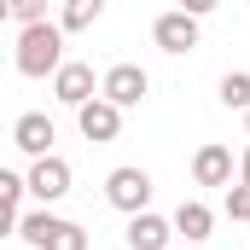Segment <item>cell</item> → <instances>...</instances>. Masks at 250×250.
Returning <instances> with one entry per match:
<instances>
[{"label": "cell", "mask_w": 250, "mask_h": 250, "mask_svg": "<svg viewBox=\"0 0 250 250\" xmlns=\"http://www.w3.org/2000/svg\"><path fill=\"white\" fill-rule=\"evenodd\" d=\"M64 29L47 18L35 29H18V76H59L64 70Z\"/></svg>", "instance_id": "1"}, {"label": "cell", "mask_w": 250, "mask_h": 250, "mask_svg": "<svg viewBox=\"0 0 250 250\" xmlns=\"http://www.w3.org/2000/svg\"><path fill=\"white\" fill-rule=\"evenodd\" d=\"M18 239L35 245V250H87V233H82L76 221L53 215V209H29L23 227H18Z\"/></svg>", "instance_id": "2"}, {"label": "cell", "mask_w": 250, "mask_h": 250, "mask_svg": "<svg viewBox=\"0 0 250 250\" xmlns=\"http://www.w3.org/2000/svg\"><path fill=\"white\" fill-rule=\"evenodd\" d=\"M151 192H157V187H151V175H146L140 163H123V169H111V175H105V204H111V209H123L128 221L151 209Z\"/></svg>", "instance_id": "3"}, {"label": "cell", "mask_w": 250, "mask_h": 250, "mask_svg": "<svg viewBox=\"0 0 250 250\" xmlns=\"http://www.w3.org/2000/svg\"><path fill=\"white\" fill-rule=\"evenodd\" d=\"M99 87H105V76H93V64H82V59H70L59 76H53V99L70 105V111L93 105V99H99Z\"/></svg>", "instance_id": "4"}, {"label": "cell", "mask_w": 250, "mask_h": 250, "mask_svg": "<svg viewBox=\"0 0 250 250\" xmlns=\"http://www.w3.org/2000/svg\"><path fill=\"white\" fill-rule=\"evenodd\" d=\"M23 181H29V198H35V204L47 209V204H59L64 192H70V181H76V169H70V163H64L59 151H53V157L29 163V175H23Z\"/></svg>", "instance_id": "5"}, {"label": "cell", "mask_w": 250, "mask_h": 250, "mask_svg": "<svg viewBox=\"0 0 250 250\" xmlns=\"http://www.w3.org/2000/svg\"><path fill=\"white\" fill-rule=\"evenodd\" d=\"M53 140H59V128L47 111H23L18 123H12V146L29 157V163H41V157H53Z\"/></svg>", "instance_id": "6"}, {"label": "cell", "mask_w": 250, "mask_h": 250, "mask_svg": "<svg viewBox=\"0 0 250 250\" xmlns=\"http://www.w3.org/2000/svg\"><path fill=\"white\" fill-rule=\"evenodd\" d=\"M151 41H157L169 59H181V53H192V47H198V18H192V12H181V6H175V12H157Z\"/></svg>", "instance_id": "7"}, {"label": "cell", "mask_w": 250, "mask_h": 250, "mask_svg": "<svg viewBox=\"0 0 250 250\" xmlns=\"http://www.w3.org/2000/svg\"><path fill=\"white\" fill-rule=\"evenodd\" d=\"M146 93H151V76H146L140 64H111V70H105V87H99V99H111L117 111L140 105Z\"/></svg>", "instance_id": "8"}, {"label": "cell", "mask_w": 250, "mask_h": 250, "mask_svg": "<svg viewBox=\"0 0 250 250\" xmlns=\"http://www.w3.org/2000/svg\"><path fill=\"white\" fill-rule=\"evenodd\" d=\"M76 128H82V140L111 146V140L123 134V111H117L111 99H93V105H82V111H76Z\"/></svg>", "instance_id": "9"}, {"label": "cell", "mask_w": 250, "mask_h": 250, "mask_svg": "<svg viewBox=\"0 0 250 250\" xmlns=\"http://www.w3.org/2000/svg\"><path fill=\"white\" fill-rule=\"evenodd\" d=\"M192 181H198V187H239V181H233V151L215 146V140L198 146V151H192Z\"/></svg>", "instance_id": "10"}, {"label": "cell", "mask_w": 250, "mask_h": 250, "mask_svg": "<svg viewBox=\"0 0 250 250\" xmlns=\"http://www.w3.org/2000/svg\"><path fill=\"white\" fill-rule=\"evenodd\" d=\"M128 250H169V239H175V221H163L157 209H146V215H134L128 221Z\"/></svg>", "instance_id": "11"}, {"label": "cell", "mask_w": 250, "mask_h": 250, "mask_svg": "<svg viewBox=\"0 0 250 250\" xmlns=\"http://www.w3.org/2000/svg\"><path fill=\"white\" fill-rule=\"evenodd\" d=\"M169 221H175V233H187V239H192V250L215 233V209H209V204H198V198H187V204H181Z\"/></svg>", "instance_id": "12"}, {"label": "cell", "mask_w": 250, "mask_h": 250, "mask_svg": "<svg viewBox=\"0 0 250 250\" xmlns=\"http://www.w3.org/2000/svg\"><path fill=\"white\" fill-rule=\"evenodd\" d=\"M23 192H29V181L18 175V169H0V204H6V233H18L23 227Z\"/></svg>", "instance_id": "13"}, {"label": "cell", "mask_w": 250, "mask_h": 250, "mask_svg": "<svg viewBox=\"0 0 250 250\" xmlns=\"http://www.w3.org/2000/svg\"><path fill=\"white\" fill-rule=\"evenodd\" d=\"M215 99H221L227 111H245L250 117V70H227L221 87H215Z\"/></svg>", "instance_id": "14"}, {"label": "cell", "mask_w": 250, "mask_h": 250, "mask_svg": "<svg viewBox=\"0 0 250 250\" xmlns=\"http://www.w3.org/2000/svg\"><path fill=\"white\" fill-rule=\"evenodd\" d=\"M99 12H105L99 0H70V6L59 12V29H64V35H76V29H93V23H99Z\"/></svg>", "instance_id": "15"}, {"label": "cell", "mask_w": 250, "mask_h": 250, "mask_svg": "<svg viewBox=\"0 0 250 250\" xmlns=\"http://www.w3.org/2000/svg\"><path fill=\"white\" fill-rule=\"evenodd\" d=\"M6 18H12L18 29H35V23H47V6H41V0H12Z\"/></svg>", "instance_id": "16"}, {"label": "cell", "mask_w": 250, "mask_h": 250, "mask_svg": "<svg viewBox=\"0 0 250 250\" xmlns=\"http://www.w3.org/2000/svg\"><path fill=\"white\" fill-rule=\"evenodd\" d=\"M227 215L233 221H250V187H227Z\"/></svg>", "instance_id": "17"}, {"label": "cell", "mask_w": 250, "mask_h": 250, "mask_svg": "<svg viewBox=\"0 0 250 250\" xmlns=\"http://www.w3.org/2000/svg\"><path fill=\"white\" fill-rule=\"evenodd\" d=\"M239 187H250V146L239 151Z\"/></svg>", "instance_id": "18"}, {"label": "cell", "mask_w": 250, "mask_h": 250, "mask_svg": "<svg viewBox=\"0 0 250 250\" xmlns=\"http://www.w3.org/2000/svg\"><path fill=\"white\" fill-rule=\"evenodd\" d=\"M198 250H204V245H198Z\"/></svg>", "instance_id": "19"}, {"label": "cell", "mask_w": 250, "mask_h": 250, "mask_svg": "<svg viewBox=\"0 0 250 250\" xmlns=\"http://www.w3.org/2000/svg\"><path fill=\"white\" fill-rule=\"evenodd\" d=\"M245 123H250V117H245Z\"/></svg>", "instance_id": "20"}]
</instances>
